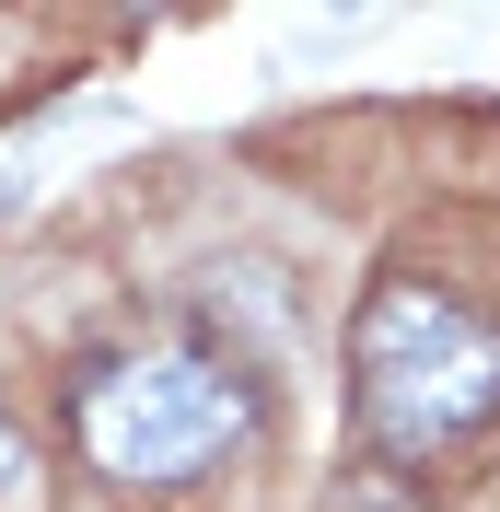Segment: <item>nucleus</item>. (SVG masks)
<instances>
[{
  "instance_id": "f257e3e1",
  "label": "nucleus",
  "mask_w": 500,
  "mask_h": 512,
  "mask_svg": "<svg viewBox=\"0 0 500 512\" xmlns=\"http://www.w3.org/2000/svg\"><path fill=\"white\" fill-rule=\"evenodd\" d=\"M349 361H361V431L396 466L454 454L500 419V326L442 280H384L361 303Z\"/></svg>"
},
{
  "instance_id": "f03ea898",
  "label": "nucleus",
  "mask_w": 500,
  "mask_h": 512,
  "mask_svg": "<svg viewBox=\"0 0 500 512\" xmlns=\"http://www.w3.org/2000/svg\"><path fill=\"white\" fill-rule=\"evenodd\" d=\"M70 431H82V454L105 478L175 489V478H210L221 454L256 443V396L210 350H117V361H94Z\"/></svg>"
},
{
  "instance_id": "7ed1b4c3",
  "label": "nucleus",
  "mask_w": 500,
  "mask_h": 512,
  "mask_svg": "<svg viewBox=\"0 0 500 512\" xmlns=\"http://www.w3.org/2000/svg\"><path fill=\"white\" fill-rule=\"evenodd\" d=\"M0 489H24V431L0 419Z\"/></svg>"
}]
</instances>
